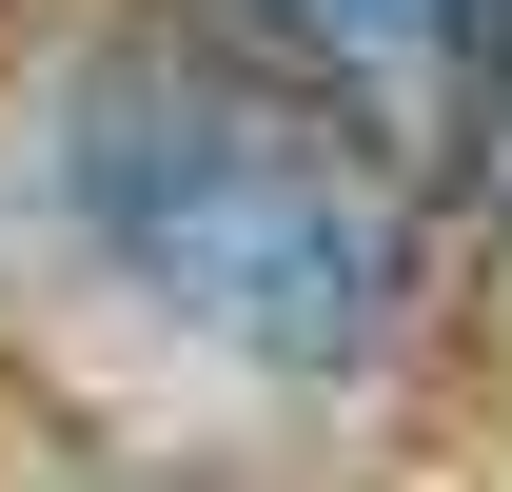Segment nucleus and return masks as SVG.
Returning a JSON list of instances; mask_svg holds the SVG:
<instances>
[{"label": "nucleus", "instance_id": "f257e3e1", "mask_svg": "<svg viewBox=\"0 0 512 492\" xmlns=\"http://www.w3.org/2000/svg\"><path fill=\"white\" fill-rule=\"evenodd\" d=\"M60 197H79V256L138 315H178V335H217L256 374H355L394 335V296H414L394 158L316 79L237 60V40H119L79 79Z\"/></svg>", "mask_w": 512, "mask_h": 492}, {"label": "nucleus", "instance_id": "f03ea898", "mask_svg": "<svg viewBox=\"0 0 512 492\" xmlns=\"http://www.w3.org/2000/svg\"><path fill=\"white\" fill-rule=\"evenodd\" d=\"M296 40H335V60H414V40H453L473 0H276Z\"/></svg>", "mask_w": 512, "mask_h": 492}, {"label": "nucleus", "instance_id": "7ed1b4c3", "mask_svg": "<svg viewBox=\"0 0 512 492\" xmlns=\"http://www.w3.org/2000/svg\"><path fill=\"white\" fill-rule=\"evenodd\" d=\"M493 197H512V119H493Z\"/></svg>", "mask_w": 512, "mask_h": 492}]
</instances>
